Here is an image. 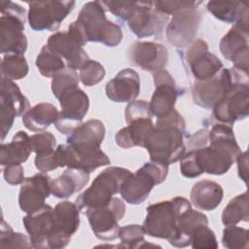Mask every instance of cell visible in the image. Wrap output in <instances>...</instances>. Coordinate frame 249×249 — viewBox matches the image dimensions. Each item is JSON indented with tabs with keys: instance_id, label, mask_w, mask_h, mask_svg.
Returning a JSON list of instances; mask_svg holds the SVG:
<instances>
[{
	"instance_id": "cell-1",
	"label": "cell",
	"mask_w": 249,
	"mask_h": 249,
	"mask_svg": "<svg viewBox=\"0 0 249 249\" xmlns=\"http://www.w3.org/2000/svg\"><path fill=\"white\" fill-rule=\"evenodd\" d=\"M185 128V121L175 109L157 118L156 126L144 144L151 160L168 165L179 160L186 152Z\"/></svg>"
},
{
	"instance_id": "cell-2",
	"label": "cell",
	"mask_w": 249,
	"mask_h": 249,
	"mask_svg": "<svg viewBox=\"0 0 249 249\" xmlns=\"http://www.w3.org/2000/svg\"><path fill=\"white\" fill-rule=\"evenodd\" d=\"M209 146L194 151L196 163L200 170L208 174L222 175L226 173L241 153L235 141L231 125L217 124L208 134Z\"/></svg>"
},
{
	"instance_id": "cell-3",
	"label": "cell",
	"mask_w": 249,
	"mask_h": 249,
	"mask_svg": "<svg viewBox=\"0 0 249 249\" xmlns=\"http://www.w3.org/2000/svg\"><path fill=\"white\" fill-rule=\"evenodd\" d=\"M105 8L100 1L86 3L78 18L72 22L68 31L85 45L88 42H99L107 47H116L123 38L121 27L108 20Z\"/></svg>"
},
{
	"instance_id": "cell-4",
	"label": "cell",
	"mask_w": 249,
	"mask_h": 249,
	"mask_svg": "<svg viewBox=\"0 0 249 249\" xmlns=\"http://www.w3.org/2000/svg\"><path fill=\"white\" fill-rule=\"evenodd\" d=\"M105 127L99 120H89L73 130L67 137V145L73 161L81 167H90L104 157L100 145L104 139Z\"/></svg>"
},
{
	"instance_id": "cell-5",
	"label": "cell",
	"mask_w": 249,
	"mask_h": 249,
	"mask_svg": "<svg viewBox=\"0 0 249 249\" xmlns=\"http://www.w3.org/2000/svg\"><path fill=\"white\" fill-rule=\"evenodd\" d=\"M191 207L190 201L182 196L148 206L146 219L143 223L145 233L153 237L169 240L175 233L179 215Z\"/></svg>"
},
{
	"instance_id": "cell-6",
	"label": "cell",
	"mask_w": 249,
	"mask_h": 249,
	"mask_svg": "<svg viewBox=\"0 0 249 249\" xmlns=\"http://www.w3.org/2000/svg\"><path fill=\"white\" fill-rule=\"evenodd\" d=\"M131 172L124 167L111 166L99 173L83 194L77 199L79 209H88L104 206L110 202L113 196L120 193L124 180Z\"/></svg>"
},
{
	"instance_id": "cell-7",
	"label": "cell",
	"mask_w": 249,
	"mask_h": 249,
	"mask_svg": "<svg viewBox=\"0 0 249 249\" xmlns=\"http://www.w3.org/2000/svg\"><path fill=\"white\" fill-rule=\"evenodd\" d=\"M168 173V164L157 161L146 162L135 173H130L123 182L120 194L130 204L145 201L155 185L162 183Z\"/></svg>"
},
{
	"instance_id": "cell-8",
	"label": "cell",
	"mask_w": 249,
	"mask_h": 249,
	"mask_svg": "<svg viewBox=\"0 0 249 249\" xmlns=\"http://www.w3.org/2000/svg\"><path fill=\"white\" fill-rule=\"evenodd\" d=\"M0 7L1 53L23 54L27 49V40L23 33L25 10L11 1H0Z\"/></svg>"
},
{
	"instance_id": "cell-9",
	"label": "cell",
	"mask_w": 249,
	"mask_h": 249,
	"mask_svg": "<svg viewBox=\"0 0 249 249\" xmlns=\"http://www.w3.org/2000/svg\"><path fill=\"white\" fill-rule=\"evenodd\" d=\"M235 82L248 83V74L232 67L222 69L210 79L197 81L193 88L194 102L205 109H213Z\"/></svg>"
},
{
	"instance_id": "cell-10",
	"label": "cell",
	"mask_w": 249,
	"mask_h": 249,
	"mask_svg": "<svg viewBox=\"0 0 249 249\" xmlns=\"http://www.w3.org/2000/svg\"><path fill=\"white\" fill-rule=\"evenodd\" d=\"M28 22L35 31H55L75 6L74 1L29 2Z\"/></svg>"
},
{
	"instance_id": "cell-11",
	"label": "cell",
	"mask_w": 249,
	"mask_h": 249,
	"mask_svg": "<svg viewBox=\"0 0 249 249\" xmlns=\"http://www.w3.org/2000/svg\"><path fill=\"white\" fill-rule=\"evenodd\" d=\"M85 213L96 237L102 240H113L119 236L118 222L125 213V205L119 197H112L106 205L88 208Z\"/></svg>"
},
{
	"instance_id": "cell-12",
	"label": "cell",
	"mask_w": 249,
	"mask_h": 249,
	"mask_svg": "<svg viewBox=\"0 0 249 249\" xmlns=\"http://www.w3.org/2000/svg\"><path fill=\"white\" fill-rule=\"evenodd\" d=\"M58 100L61 111L58 114L54 125L60 133L69 135L75 128L82 124L81 123L89 110V96L77 87L63 92Z\"/></svg>"
},
{
	"instance_id": "cell-13",
	"label": "cell",
	"mask_w": 249,
	"mask_h": 249,
	"mask_svg": "<svg viewBox=\"0 0 249 249\" xmlns=\"http://www.w3.org/2000/svg\"><path fill=\"white\" fill-rule=\"evenodd\" d=\"M80 209L76 203L62 201L53 211V227L49 239V247L59 249L67 246L72 235L79 228Z\"/></svg>"
},
{
	"instance_id": "cell-14",
	"label": "cell",
	"mask_w": 249,
	"mask_h": 249,
	"mask_svg": "<svg viewBox=\"0 0 249 249\" xmlns=\"http://www.w3.org/2000/svg\"><path fill=\"white\" fill-rule=\"evenodd\" d=\"M248 83L235 82L223 99L213 108L214 117L223 124H232L248 116Z\"/></svg>"
},
{
	"instance_id": "cell-15",
	"label": "cell",
	"mask_w": 249,
	"mask_h": 249,
	"mask_svg": "<svg viewBox=\"0 0 249 249\" xmlns=\"http://www.w3.org/2000/svg\"><path fill=\"white\" fill-rule=\"evenodd\" d=\"M1 139L4 140L16 117L24 115L29 108L28 99L11 80L1 79Z\"/></svg>"
},
{
	"instance_id": "cell-16",
	"label": "cell",
	"mask_w": 249,
	"mask_h": 249,
	"mask_svg": "<svg viewBox=\"0 0 249 249\" xmlns=\"http://www.w3.org/2000/svg\"><path fill=\"white\" fill-rule=\"evenodd\" d=\"M169 18L154 6L153 1L136 2V8L128 19V27L138 38L150 37L162 31Z\"/></svg>"
},
{
	"instance_id": "cell-17",
	"label": "cell",
	"mask_w": 249,
	"mask_h": 249,
	"mask_svg": "<svg viewBox=\"0 0 249 249\" xmlns=\"http://www.w3.org/2000/svg\"><path fill=\"white\" fill-rule=\"evenodd\" d=\"M200 22V14L196 8H189L175 13L167 25L166 38L177 48L193 43Z\"/></svg>"
},
{
	"instance_id": "cell-18",
	"label": "cell",
	"mask_w": 249,
	"mask_h": 249,
	"mask_svg": "<svg viewBox=\"0 0 249 249\" xmlns=\"http://www.w3.org/2000/svg\"><path fill=\"white\" fill-rule=\"evenodd\" d=\"M46 45L53 53L64 58L67 66L73 70H80L89 60L83 49L84 45L69 31L55 32L49 37Z\"/></svg>"
},
{
	"instance_id": "cell-19",
	"label": "cell",
	"mask_w": 249,
	"mask_h": 249,
	"mask_svg": "<svg viewBox=\"0 0 249 249\" xmlns=\"http://www.w3.org/2000/svg\"><path fill=\"white\" fill-rule=\"evenodd\" d=\"M186 54L191 72L197 81L210 79L223 69L222 61L208 52L207 43L201 39L194 41Z\"/></svg>"
},
{
	"instance_id": "cell-20",
	"label": "cell",
	"mask_w": 249,
	"mask_h": 249,
	"mask_svg": "<svg viewBox=\"0 0 249 249\" xmlns=\"http://www.w3.org/2000/svg\"><path fill=\"white\" fill-rule=\"evenodd\" d=\"M153 75L156 88L149 103V109L151 115L160 118L174 109L179 90L172 76L165 69L159 70Z\"/></svg>"
},
{
	"instance_id": "cell-21",
	"label": "cell",
	"mask_w": 249,
	"mask_h": 249,
	"mask_svg": "<svg viewBox=\"0 0 249 249\" xmlns=\"http://www.w3.org/2000/svg\"><path fill=\"white\" fill-rule=\"evenodd\" d=\"M51 177L45 172L24 178L18 194V204L22 211L31 213L45 204L51 193Z\"/></svg>"
},
{
	"instance_id": "cell-22",
	"label": "cell",
	"mask_w": 249,
	"mask_h": 249,
	"mask_svg": "<svg viewBox=\"0 0 249 249\" xmlns=\"http://www.w3.org/2000/svg\"><path fill=\"white\" fill-rule=\"evenodd\" d=\"M53 207L44 204L41 208L27 213V215L23 217L22 222L29 234L32 247L50 249L49 239L53 227Z\"/></svg>"
},
{
	"instance_id": "cell-23",
	"label": "cell",
	"mask_w": 249,
	"mask_h": 249,
	"mask_svg": "<svg viewBox=\"0 0 249 249\" xmlns=\"http://www.w3.org/2000/svg\"><path fill=\"white\" fill-rule=\"evenodd\" d=\"M128 53L133 65L153 73L163 69L168 60L166 48L155 42H135Z\"/></svg>"
},
{
	"instance_id": "cell-24",
	"label": "cell",
	"mask_w": 249,
	"mask_h": 249,
	"mask_svg": "<svg viewBox=\"0 0 249 249\" xmlns=\"http://www.w3.org/2000/svg\"><path fill=\"white\" fill-rule=\"evenodd\" d=\"M106 95L114 102H131L140 92V79L130 68L121 70L106 85Z\"/></svg>"
},
{
	"instance_id": "cell-25",
	"label": "cell",
	"mask_w": 249,
	"mask_h": 249,
	"mask_svg": "<svg viewBox=\"0 0 249 249\" xmlns=\"http://www.w3.org/2000/svg\"><path fill=\"white\" fill-rule=\"evenodd\" d=\"M154 129L151 118H140L127 124V126L120 129L116 136V143L124 148L129 149L135 146L144 147L145 141Z\"/></svg>"
},
{
	"instance_id": "cell-26",
	"label": "cell",
	"mask_w": 249,
	"mask_h": 249,
	"mask_svg": "<svg viewBox=\"0 0 249 249\" xmlns=\"http://www.w3.org/2000/svg\"><path fill=\"white\" fill-rule=\"evenodd\" d=\"M89 173L77 168H70L51 181V193L59 198H67L87 186Z\"/></svg>"
},
{
	"instance_id": "cell-27",
	"label": "cell",
	"mask_w": 249,
	"mask_h": 249,
	"mask_svg": "<svg viewBox=\"0 0 249 249\" xmlns=\"http://www.w3.org/2000/svg\"><path fill=\"white\" fill-rule=\"evenodd\" d=\"M200 225H208L207 217L203 213L192 209V207L187 209L179 215L175 233L168 242L180 248L190 245L193 231Z\"/></svg>"
},
{
	"instance_id": "cell-28",
	"label": "cell",
	"mask_w": 249,
	"mask_h": 249,
	"mask_svg": "<svg viewBox=\"0 0 249 249\" xmlns=\"http://www.w3.org/2000/svg\"><path fill=\"white\" fill-rule=\"evenodd\" d=\"M224 191L220 184L210 180H201L193 186L190 196L196 208L211 211L221 203Z\"/></svg>"
},
{
	"instance_id": "cell-29",
	"label": "cell",
	"mask_w": 249,
	"mask_h": 249,
	"mask_svg": "<svg viewBox=\"0 0 249 249\" xmlns=\"http://www.w3.org/2000/svg\"><path fill=\"white\" fill-rule=\"evenodd\" d=\"M29 137L26 132H17L12 141L2 144L0 148V163L2 166L12 164H21L32 152Z\"/></svg>"
},
{
	"instance_id": "cell-30",
	"label": "cell",
	"mask_w": 249,
	"mask_h": 249,
	"mask_svg": "<svg viewBox=\"0 0 249 249\" xmlns=\"http://www.w3.org/2000/svg\"><path fill=\"white\" fill-rule=\"evenodd\" d=\"M59 112L51 103H39L30 108L22 117L24 126L31 131H43L58 118Z\"/></svg>"
},
{
	"instance_id": "cell-31",
	"label": "cell",
	"mask_w": 249,
	"mask_h": 249,
	"mask_svg": "<svg viewBox=\"0 0 249 249\" xmlns=\"http://www.w3.org/2000/svg\"><path fill=\"white\" fill-rule=\"evenodd\" d=\"M206 8L216 18L228 23H235L248 12V2L213 0L207 3Z\"/></svg>"
},
{
	"instance_id": "cell-32",
	"label": "cell",
	"mask_w": 249,
	"mask_h": 249,
	"mask_svg": "<svg viewBox=\"0 0 249 249\" xmlns=\"http://www.w3.org/2000/svg\"><path fill=\"white\" fill-rule=\"evenodd\" d=\"M248 34L236 26H232L220 42V51L225 58L232 60L239 54L248 52Z\"/></svg>"
},
{
	"instance_id": "cell-33",
	"label": "cell",
	"mask_w": 249,
	"mask_h": 249,
	"mask_svg": "<svg viewBox=\"0 0 249 249\" xmlns=\"http://www.w3.org/2000/svg\"><path fill=\"white\" fill-rule=\"evenodd\" d=\"M240 221H248L247 192L231 199L222 213V223L225 226H234Z\"/></svg>"
},
{
	"instance_id": "cell-34",
	"label": "cell",
	"mask_w": 249,
	"mask_h": 249,
	"mask_svg": "<svg viewBox=\"0 0 249 249\" xmlns=\"http://www.w3.org/2000/svg\"><path fill=\"white\" fill-rule=\"evenodd\" d=\"M28 73V65L23 54H4L1 62L2 78L8 80H20Z\"/></svg>"
},
{
	"instance_id": "cell-35",
	"label": "cell",
	"mask_w": 249,
	"mask_h": 249,
	"mask_svg": "<svg viewBox=\"0 0 249 249\" xmlns=\"http://www.w3.org/2000/svg\"><path fill=\"white\" fill-rule=\"evenodd\" d=\"M36 66L39 69V72L47 78H53L59 71L65 68L63 59L53 53L47 45L42 48L41 52L37 55Z\"/></svg>"
},
{
	"instance_id": "cell-36",
	"label": "cell",
	"mask_w": 249,
	"mask_h": 249,
	"mask_svg": "<svg viewBox=\"0 0 249 249\" xmlns=\"http://www.w3.org/2000/svg\"><path fill=\"white\" fill-rule=\"evenodd\" d=\"M145 231L143 226L128 225L120 228L119 237L122 245L124 248H145V247H160L155 244H150L144 239Z\"/></svg>"
},
{
	"instance_id": "cell-37",
	"label": "cell",
	"mask_w": 249,
	"mask_h": 249,
	"mask_svg": "<svg viewBox=\"0 0 249 249\" xmlns=\"http://www.w3.org/2000/svg\"><path fill=\"white\" fill-rule=\"evenodd\" d=\"M78 84L79 76L76 71L69 67H65L53 77L52 90L53 95L58 99L66 90L77 88Z\"/></svg>"
},
{
	"instance_id": "cell-38",
	"label": "cell",
	"mask_w": 249,
	"mask_h": 249,
	"mask_svg": "<svg viewBox=\"0 0 249 249\" xmlns=\"http://www.w3.org/2000/svg\"><path fill=\"white\" fill-rule=\"evenodd\" d=\"M249 231L247 229L234 226H226L223 231L222 242L229 249H247Z\"/></svg>"
},
{
	"instance_id": "cell-39",
	"label": "cell",
	"mask_w": 249,
	"mask_h": 249,
	"mask_svg": "<svg viewBox=\"0 0 249 249\" xmlns=\"http://www.w3.org/2000/svg\"><path fill=\"white\" fill-rule=\"evenodd\" d=\"M1 248H30L32 244L30 239L21 232H15L12 228L2 220L0 232Z\"/></svg>"
},
{
	"instance_id": "cell-40",
	"label": "cell",
	"mask_w": 249,
	"mask_h": 249,
	"mask_svg": "<svg viewBox=\"0 0 249 249\" xmlns=\"http://www.w3.org/2000/svg\"><path fill=\"white\" fill-rule=\"evenodd\" d=\"M191 245L196 249H216L218 242L208 225H200L195 229L191 236Z\"/></svg>"
},
{
	"instance_id": "cell-41",
	"label": "cell",
	"mask_w": 249,
	"mask_h": 249,
	"mask_svg": "<svg viewBox=\"0 0 249 249\" xmlns=\"http://www.w3.org/2000/svg\"><path fill=\"white\" fill-rule=\"evenodd\" d=\"M105 76L104 67L95 60H89L81 69L79 79L87 87H92L103 80Z\"/></svg>"
},
{
	"instance_id": "cell-42",
	"label": "cell",
	"mask_w": 249,
	"mask_h": 249,
	"mask_svg": "<svg viewBox=\"0 0 249 249\" xmlns=\"http://www.w3.org/2000/svg\"><path fill=\"white\" fill-rule=\"evenodd\" d=\"M106 11H110L115 17L128 21L136 8V2L131 1H101Z\"/></svg>"
},
{
	"instance_id": "cell-43",
	"label": "cell",
	"mask_w": 249,
	"mask_h": 249,
	"mask_svg": "<svg viewBox=\"0 0 249 249\" xmlns=\"http://www.w3.org/2000/svg\"><path fill=\"white\" fill-rule=\"evenodd\" d=\"M32 152L36 154L52 152L55 150L56 140L51 132H39L29 137Z\"/></svg>"
},
{
	"instance_id": "cell-44",
	"label": "cell",
	"mask_w": 249,
	"mask_h": 249,
	"mask_svg": "<svg viewBox=\"0 0 249 249\" xmlns=\"http://www.w3.org/2000/svg\"><path fill=\"white\" fill-rule=\"evenodd\" d=\"M154 6L160 12L165 15H174L175 13L189 8H196L201 1H186V0H178V1H153Z\"/></svg>"
},
{
	"instance_id": "cell-45",
	"label": "cell",
	"mask_w": 249,
	"mask_h": 249,
	"mask_svg": "<svg viewBox=\"0 0 249 249\" xmlns=\"http://www.w3.org/2000/svg\"><path fill=\"white\" fill-rule=\"evenodd\" d=\"M140 118H151L149 103L145 100H133L129 102L125 108L126 123L128 124L129 122Z\"/></svg>"
},
{
	"instance_id": "cell-46",
	"label": "cell",
	"mask_w": 249,
	"mask_h": 249,
	"mask_svg": "<svg viewBox=\"0 0 249 249\" xmlns=\"http://www.w3.org/2000/svg\"><path fill=\"white\" fill-rule=\"evenodd\" d=\"M180 170L183 176L187 178H195L202 174V171L198 167L194 151H188L180 159Z\"/></svg>"
},
{
	"instance_id": "cell-47",
	"label": "cell",
	"mask_w": 249,
	"mask_h": 249,
	"mask_svg": "<svg viewBox=\"0 0 249 249\" xmlns=\"http://www.w3.org/2000/svg\"><path fill=\"white\" fill-rule=\"evenodd\" d=\"M35 166L37 167L38 170H40L42 172H48V171H52V170L57 168L58 165H57V162L55 160L54 150L52 152L36 154Z\"/></svg>"
},
{
	"instance_id": "cell-48",
	"label": "cell",
	"mask_w": 249,
	"mask_h": 249,
	"mask_svg": "<svg viewBox=\"0 0 249 249\" xmlns=\"http://www.w3.org/2000/svg\"><path fill=\"white\" fill-rule=\"evenodd\" d=\"M4 179L7 183L11 185L21 184L24 180L23 167L21 164H12L5 166L3 170Z\"/></svg>"
},
{
	"instance_id": "cell-49",
	"label": "cell",
	"mask_w": 249,
	"mask_h": 249,
	"mask_svg": "<svg viewBox=\"0 0 249 249\" xmlns=\"http://www.w3.org/2000/svg\"><path fill=\"white\" fill-rule=\"evenodd\" d=\"M208 134H209V131L206 128L199 129L198 131H196L189 139V142L187 145V148H189V151L197 150V149L205 147L207 145V142L209 141Z\"/></svg>"
},
{
	"instance_id": "cell-50",
	"label": "cell",
	"mask_w": 249,
	"mask_h": 249,
	"mask_svg": "<svg viewBox=\"0 0 249 249\" xmlns=\"http://www.w3.org/2000/svg\"><path fill=\"white\" fill-rule=\"evenodd\" d=\"M238 175L247 184V175H248V155L247 152L240 153L236 158Z\"/></svg>"
}]
</instances>
